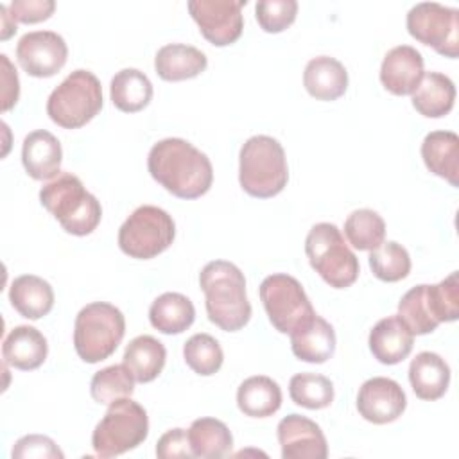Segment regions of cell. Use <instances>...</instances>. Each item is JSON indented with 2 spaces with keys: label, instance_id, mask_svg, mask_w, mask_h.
Returning a JSON list of instances; mask_svg holds the SVG:
<instances>
[{
  "label": "cell",
  "instance_id": "obj_1",
  "mask_svg": "<svg viewBox=\"0 0 459 459\" xmlns=\"http://www.w3.org/2000/svg\"><path fill=\"white\" fill-rule=\"evenodd\" d=\"M147 169L154 181L179 199L204 195L213 181L210 158L183 138L156 142L149 151Z\"/></svg>",
  "mask_w": 459,
  "mask_h": 459
},
{
  "label": "cell",
  "instance_id": "obj_2",
  "mask_svg": "<svg viewBox=\"0 0 459 459\" xmlns=\"http://www.w3.org/2000/svg\"><path fill=\"white\" fill-rule=\"evenodd\" d=\"M208 319L224 332H237L251 319L242 271L226 260H212L199 273Z\"/></svg>",
  "mask_w": 459,
  "mask_h": 459
},
{
  "label": "cell",
  "instance_id": "obj_3",
  "mask_svg": "<svg viewBox=\"0 0 459 459\" xmlns=\"http://www.w3.org/2000/svg\"><path fill=\"white\" fill-rule=\"evenodd\" d=\"M39 201L61 228L75 237L90 235L102 217V208L97 197L70 172H59L48 181L39 190Z\"/></svg>",
  "mask_w": 459,
  "mask_h": 459
},
{
  "label": "cell",
  "instance_id": "obj_4",
  "mask_svg": "<svg viewBox=\"0 0 459 459\" xmlns=\"http://www.w3.org/2000/svg\"><path fill=\"white\" fill-rule=\"evenodd\" d=\"M289 181V167L281 143L267 134L244 142L238 154V183L253 197L278 195Z\"/></svg>",
  "mask_w": 459,
  "mask_h": 459
},
{
  "label": "cell",
  "instance_id": "obj_5",
  "mask_svg": "<svg viewBox=\"0 0 459 459\" xmlns=\"http://www.w3.org/2000/svg\"><path fill=\"white\" fill-rule=\"evenodd\" d=\"M126 333V317L111 303L93 301L82 307L74 325V348L81 360L97 364L115 353Z\"/></svg>",
  "mask_w": 459,
  "mask_h": 459
},
{
  "label": "cell",
  "instance_id": "obj_6",
  "mask_svg": "<svg viewBox=\"0 0 459 459\" xmlns=\"http://www.w3.org/2000/svg\"><path fill=\"white\" fill-rule=\"evenodd\" d=\"M305 253L310 267L333 289H346L359 278V260L332 222H317L310 228Z\"/></svg>",
  "mask_w": 459,
  "mask_h": 459
},
{
  "label": "cell",
  "instance_id": "obj_7",
  "mask_svg": "<svg viewBox=\"0 0 459 459\" xmlns=\"http://www.w3.org/2000/svg\"><path fill=\"white\" fill-rule=\"evenodd\" d=\"M102 109V86L90 70H74L47 100V115L65 129L86 126Z\"/></svg>",
  "mask_w": 459,
  "mask_h": 459
},
{
  "label": "cell",
  "instance_id": "obj_8",
  "mask_svg": "<svg viewBox=\"0 0 459 459\" xmlns=\"http://www.w3.org/2000/svg\"><path fill=\"white\" fill-rule=\"evenodd\" d=\"M147 434L149 418L145 409L127 396L109 403L91 434V446L99 457H117L142 445Z\"/></svg>",
  "mask_w": 459,
  "mask_h": 459
},
{
  "label": "cell",
  "instance_id": "obj_9",
  "mask_svg": "<svg viewBox=\"0 0 459 459\" xmlns=\"http://www.w3.org/2000/svg\"><path fill=\"white\" fill-rule=\"evenodd\" d=\"M176 237L172 217L152 204L138 206L118 230V247L124 255L151 260L170 247Z\"/></svg>",
  "mask_w": 459,
  "mask_h": 459
},
{
  "label": "cell",
  "instance_id": "obj_10",
  "mask_svg": "<svg viewBox=\"0 0 459 459\" xmlns=\"http://www.w3.org/2000/svg\"><path fill=\"white\" fill-rule=\"evenodd\" d=\"M258 292L271 325L280 333L290 335L316 316L301 283L290 274L276 273L264 278Z\"/></svg>",
  "mask_w": 459,
  "mask_h": 459
},
{
  "label": "cell",
  "instance_id": "obj_11",
  "mask_svg": "<svg viewBox=\"0 0 459 459\" xmlns=\"http://www.w3.org/2000/svg\"><path fill=\"white\" fill-rule=\"evenodd\" d=\"M409 34L437 54L455 59L459 54V11L437 2H420L407 13Z\"/></svg>",
  "mask_w": 459,
  "mask_h": 459
},
{
  "label": "cell",
  "instance_id": "obj_12",
  "mask_svg": "<svg viewBox=\"0 0 459 459\" xmlns=\"http://www.w3.org/2000/svg\"><path fill=\"white\" fill-rule=\"evenodd\" d=\"M246 4L247 0H190L186 7L204 39L215 47H226L242 34Z\"/></svg>",
  "mask_w": 459,
  "mask_h": 459
},
{
  "label": "cell",
  "instance_id": "obj_13",
  "mask_svg": "<svg viewBox=\"0 0 459 459\" xmlns=\"http://www.w3.org/2000/svg\"><path fill=\"white\" fill-rule=\"evenodd\" d=\"M68 47L63 36L54 30H34L20 38L16 59L32 77H52L66 63Z\"/></svg>",
  "mask_w": 459,
  "mask_h": 459
},
{
  "label": "cell",
  "instance_id": "obj_14",
  "mask_svg": "<svg viewBox=\"0 0 459 459\" xmlns=\"http://www.w3.org/2000/svg\"><path fill=\"white\" fill-rule=\"evenodd\" d=\"M407 407L402 385L387 377H373L366 380L357 394L359 414L375 425H385L398 420Z\"/></svg>",
  "mask_w": 459,
  "mask_h": 459
},
{
  "label": "cell",
  "instance_id": "obj_15",
  "mask_svg": "<svg viewBox=\"0 0 459 459\" xmlns=\"http://www.w3.org/2000/svg\"><path fill=\"white\" fill-rule=\"evenodd\" d=\"M283 459H326L328 445L321 427L307 416L289 414L276 429Z\"/></svg>",
  "mask_w": 459,
  "mask_h": 459
},
{
  "label": "cell",
  "instance_id": "obj_16",
  "mask_svg": "<svg viewBox=\"0 0 459 459\" xmlns=\"http://www.w3.org/2000/svg\"><path fill=\"white\" fill-rule=\"evenodd\" d=\"M423 74V56L411 45L393 47L380 65V82L393 95H412Z\"/></svg>",
  "mask_w": 459,
  "mask_h": 459
},
{
  "label": "cell",
  "instance_id": "obj_17",
  "mask_svg": "<svg viewBox=\"0 0 459 459\" xmlns=\"http://www.w3.org/2000/svg\"><path fill=\"white\" fill-rule=\"evenodd\" d=\"M63 149L59 140L47 129H36L23 138L22 163L25 172L38 181L52 179L61 170Z\"/></svg>",
  "mask_w": 459,
  "mask_h": 459
},
{
  "label": "cell",
  "instance_id": "obj_18",
  "mask_svg": "<svg viewBox=\"0 0 459 459\" xmlns=\"http://www.w3.org/2000/svg\"><path fill=\"white\" fill-rule=\"evenodd\" d=\"M48 353V344L45 335L29 325L14 326L2 342L4 362L22 369L30 371L39 368Z\"/></svg>",
  "mask_w": 459,
  "mask_h": 459
},
{
  "label": "cell",
  "instance_id": "obj_19",
  "mask_svg": "<svg viewBox=\"0 0 459 459\" xmlns=\"http://www.w3.org/2000/svg\"><path fill=\"white\" fill-rule=\"evenodd\" d=\"M369 350L373 357L387 366L398 364L409 357L414 344V335L398 319V316H389L380 319L369 332Z\"/></svg>",
  "mask_w": 459,
  "mask_h": 459
},
{
  "label": "cell",
  "instance_id": "obj_20",
  "mask_svg": "<svg viewBox=\"0 0 459 459\" xmlns=\"http://www.w3.org/2000/svg\"><path fill=\"white\" fill-rule=\"evenodd\" d=\"M303 86L317 100H335L348 88V72L341 61L330 56L312 57L303 72Z\"/></svg>",
  "mask_w": 459,
  "mask_h": 459
},
{
  "label": "cell",
  "instance_id": "obj_21",
  "mask_svg": "<svg viewBox=\"0 0 459 459\" xmlns=\"http://www.w3.org/2000/svg\"><path fill=\"white\" fill-rule=\"evenodd\" d=\"M290 348L299 360L323 364L335 351V332L326 319L316 314L290 333Z\"/></svg>",
  "mask_w": 459,
  "mask_h": 459
},
{
  "label": "cell",
  "instance_id": "obj_22",
  "mask_svg": "<svg viewBox=\"0 0 459 459\" xmlns=\"http://www.w3.org/2000/svg\"><path fill=\"white\" fill-rule=\"evenodd\" d=\"M206 54L185 43L163 45L154 57L156 74L169 82L194 79L206 70Z\"/></svg>",
  "mask_w": 459,
  "mask_h": 459
},
{
  "label": "cell",
  "instance_id": "obj_23",
  "mask_svg": "<svg viewBox=\"0 0 459 459\" xmlns=\"http://www.w3.org/2000/svg\"><path fill=\"white\" fill-rule=\"evenodd\" d=\"M421 158L425 167L459 186V136L454 131H432L423 138Z\"/></svg>",
  "mask_w": 459,
  "mask_h": 459
},
{
  "label": "cell",
  "instance_id": "obj_24",
  "mask_svg": "<svg viewBox=\"0 0 459 459\" xmlns=\"http://www.w3.org/2000/svg\"><path fill=\"white\" fill-rule=\"evenodd\" d=\"M409 382L414 394L421 400L441 398L450 384V368L434 351H420L409 366Z\"/></svg>",
  "mask_w": 459,
  "mask_h": 459
},
{
  "label": "cell",
  "instance_id": "obj_25",
  "mask_svg": "<svg viewBox=\"0 0 459 459\" xmlns=\"http://www.w3.org/2000/svg\"><path fill=\"white\" fill-rule=\"evenodd\" d=\"M9 301L22 317L36 321L52 310L54 290L47 280L34 274H22L9 287Z\"/></svg>",
  "mask_w": 459,
  "mask_h": 459
},
{
  "label": "cell",
  "instance_id": "obj_26",
  "mask_svg": "<svg viewBox=\"0 0 459 459\" xmlns=\"http://www.w3.org/2000/svg\"><path fill=\"white\" fill-rule=\"evenodd\" d=\"M455 86L452 79L439 72L423 74L412 93L414 109L427 118H441L454 108Z\"/></svg>",
  "mask_w": 459,
  "mask_h": 459
},
{
  "label": "cell",
  "instance_id": "obj_27",
  "mask_svg": "<svg viewBox=\"0 0 459 459\" xmlns=\"http://www.w3.org/2000/svg\"><path fill=\"white\" fill-rule=\"evenodd\" d=\"M237 405L251 418L273 416L281 407V389L265 375L249 377L237 389Z\"/></svg>",
  "mask_w": 459,
  "mask_h": 459
},
{
  "label": "cell",
  "instance_id": "obj_28",
  "mask_svg": "<svg viewBox=\"0 0 459 459\" xmlns=\"http://www.w3.org/2000/svg\"><path fill=\"white\" fill-rule=\"evenodd\" d=\"M194 319V303L179 292H163L152 301L149 308L151 325L165 335L185 332L192 326Z\"/></svg>",
  "mask_w": 459,
  "mask_h": 459
},
{
  "label": "cell",
  "instance_id": "obj_29",
  "mask_svg": "<svg viewBox=\"0 0 459 459\" xmlns=\"http://www.w3.org/2000/svg\"><path fill=\"white\" fill-rule=\"evenodd\" d=\"M109 97L117 109L138 113L147 108L152 99V82L138 68H124L113 75Z\"/></svg>",
  "mask_w": 459,
  "mask_h": 459
},
{
  "label": "cell",
  "instance_id": "obj_30",
  "mask_svg": "<svg viewBox=\"0 0 459 459\" xmlns=\"http://www.w3.org/2000/svg\"><path fill=\"white\" fill-rule=\"evenodd\" d=\"M167 350L152 335L134 337L124 351V364L129 368L136 382H152L165 366Z\"/></svg>",
  "mask_w": 459,
  "mask_h": 459
},
{
  "label": "cell",
  "instance_id": "obj_31",
  "mask_svg": "<svg viewBox=\"0 0 459 459\" xmlns=\"http://www.w3.org/2000/svg\"><path fill=\"white\" fill-rule=\"evenodd\" d=\"M194 457H224L233 446V436L224 421L217 418H197L188 429Z\"/></svg>",
  "mask_w": 459,
  "mask_h": 459
},
{
  "label": "cell",
  "instance_id": "obj_32",
  "mask_svg": "<svg viewBox=\"0 0 459 459\" xmlns=\"http://www.w3.org/2000/svg\"><path fill=\"white\" fill-rule=\"evenodd\" d=\"M396 316L412 335H425L437 328L439 323L436 321L429 303L427 283H420L402 296Z\"/></svg>",
  "mask_w": 459,
  "mask_h": 459
},
{
  "label": "cell",
  "instance_id": "obj_33",
  "mask_svg": "<svg viewBox=\"0 0 459 459\" xmlns=\"http://www.w3.org/2000/svg\"><path fill=\"white\" fill-rule=\"evenodd\" d=\"M344 235L355 249L371 251L384 242L385 222L375 210L360 208L344 221Z\"/></svg>",
  "mask_w": 459,
  "mask_h": 459
},
{
  "label": "cell",
  "instance_id": "obj_34",
  "mask_svg": "<svg viewBox=\"0 0 459 459\" xmlns=\"http://www.w3.org/2000/svg\"><path fill=\"white\" fill-rule=\"evenodd\" d=\"M134 382L136 380L126 364H113L93 375L90 393L97 403L109 405L120 398L131 396Z\"/></svg>",
  "mask_w": 459,
  "mask_h": 459
},
{
  "label": "cell",
  "instance_id": "obj_35",
  "mask_svg": "<svg viewBox=\"0 0 459 459\" xmlns=\"http://www.w3.org/2000/svg\"><path fill=\"white\" fill-rule=\"evenodd\" d=\"M290 400L305 409H325L333 402V384L325 375L298 373L289 382Z\"/></svg>",
  "mask_w": 459,
  "mask_h": 459
},
{
  "label": "cell",
  "instance_id": "obj_36",
  "mask_svg": "<svg viewBox=\"0 0 459 459\" xmlns=\"http://www.w3.org/2000/svg\"><path fill=\"white\" fill-rule=\"evenodd\" d=\"M368 262L373 274L382 281H400L411 273L409 251L394 240L382 242L378 247L371 249Z\"/></svg>",
  "mask_w": 459,
  "mask_h": 459
},
{
  "label": "cell",
  "instance_id": "obj_37",
  "mask_svg": "<svg viewBox=\"0 0 459 459\" xmlns=\"http://www.w3.org/2000/svg\"><path fill=\"white\" fill-rule=\"evenodd\" d=\"M183 359L194 373L210 377L221 369L224 353L215 337L210 333H195L185 342Z\"/></svg>",
  "mask_w": 459,
  "mask_h": 459
},
{
  "label": "cell",
  "instance_id": "obj_38",
  "mask_svg": "<svg viewBox=\"0 0 459 459\" xmlns=\"http://www.w3.org/2000/svg\"><path fill=\"white\" fill-rule=\"evenodd\" d=\"M429 303L437 323H452L459 317V280L452 271L436 285H427Z\"/></svg>",
  "mask_w": 459,
  "mask_h": 459
},
{
  "label": "cell",
  "instance_id": "obj_39",
  "mask_svg": "<svg viewBox=\"0 0 459 459\" xmlns=\"http://www.w3.org/2000/svg\"><path fill=\"white\" fill-rule=\"evenodd\" d=\"M298 14L296 0H260L255 5V18L262 30L276 34L294 23Z\"/></svg>",
  "mask_w": 459,
  "mask_h": 459
},
{
  "label": "cell",
  "instance_id": "obj_40",
  "mask_svg": "<svg viewBox=\"0 0 459 459\" xmlns=\"http://www.w3.org/2000/svg\"><path fill=\"white\" fill-rule=\"evenodd\" d=\"M13 459H63L65 454L48 436L29 434L20 437L11 452Z\"/></svg>",
  "mask_w": 459,
  "mask_h": 459
},
{
  "label": "cell",
  "instance_id": "obj_41",
  "mask_svg": "<svg viewBox=\"0 0 459 459\" xmlns=\"http://www.w3.org/2000/svg\"><path fill=\"white\" fill-rule=\"evenodd\" d=\"M56 9L54 0H13L9 4V13L14 22L20 23H38L52 16Z\"/></svg>",
  "mask_w": 459,
  "mask_h": 459
},
{
  "label": "cell",
  "instance_id": "obj_42",
  "mask_svg": "<svg viewBox=\"0 0 459 459\" xmlns=\"http://www.w3.org/2000/svg\"><path fill=\"white\" fill-rule=\"evenodd\" d=\"M156 455L160 459H185L194 457L190 450L188 432L185 429L167 430L156 443Z\"/></svg>",
  "mask_w": 459,
  "mask_h": 459
},
{
  "label": "cell",
  "instance_id": "obj_43",
  "mask_svg": "<svg viewBox=\"0 0 459 459\" xmlns=\"http://www.w3.org/2000/svg\"><path fill=\"white\" fill-rule=\"evenodd\" d=\"M2 61V111H9L20 97V81L16 68L11 65L5 54L0 56Z\"/></svg>",
  "mask_w": 459,
  "mask_h": 459
},
{
  "label": "cell",
  "instance_id": "obj_44",
  "mask_svg": "<svg viewBox=\"0 0 459 459\" xmlns=\"http://www.w3.org/2000/svg\"><path fill=\"white\" fill-rule=\"evenodd\" d=\"M0 16H2V29H0V39H9L16 32V22L9 13V7L0 4Z\"/></svg>",
  "mask_w": 459,
  "mask_h": 459
}]
</instances>
